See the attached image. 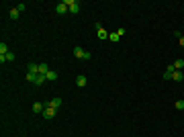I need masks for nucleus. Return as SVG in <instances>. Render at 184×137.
<instances>
[{"label":"nucleus","instance_id":"obj_17","mask_svg":"<svg viewBox=\"0 0 184 137\" xmlns=\"http://www.w3.org/2000/svg\"><path fill=\"white\" fill-rule=\"evenodd\" d=\"M174 68H176V70H182V68H184V60H176V61H174Z\"/></svg>","mask_w":184,"mask_h":137},{"label":"nucleus","instance_id":"obj_21","mask_svg":"<svg viewBox=\"0 0 184 137\" xmlns=\"http://www.w3.org/2000/svg\"><path fill=\"white\" fill-rule=\"evenodd\" d=\"M17 8H18V12H23V10L27 8V4H23V2H21V4H17Z\"/></svg>","mask_w":184,"mask_h":137},{"label":"nucleus","instance_id":"obj_2","mask_svg":"<svg viewBox=\"0 0 184 137\" xmlns=\"http://www.w3.org/2000/svg\"><path fill=\"white\" fill-rule=\"evenodd\" d=\"M66 4H67V8H70L72 15H78V12H80V2H78V0H66Z\"/></svg>","mask_w":184,"mask_h":137},{"label":"nucleus","instance_id":"obj_9","mask_svg":"<svg viewBox=\"0 0 184 137\" xmlns=\"http://www.w3.org/2000/svg\"><path fill=\"white\" fill-rule=\"evenodd\" d=\"M47 72H49V66H47V64H39V74H41V76H47Z\"/></svg>","mask_w":184,"mask_h":137},{"label":"nucleus","instance_id":"obj_13","mask_svg":"<svg viewBox=\"0 0 184 137\" xmlns=\"http://www.w3.org/2000/svg\"><path fill=\"white\" fill-rule=\"evenodd\" d=\"M18 15H21V12H18V8H17V6H15V8H12V10L8 12V17L12 18V21H17V18H18Z\"/></svg>","mask_w":184,"mask_h":137},{"label":"nucleus","instance_id":"obj_4","mask_svg":"<svg viewBox=\"0 0 184 137\" xmlns=\"http://www.w3.org/2000/svg\"><path fill=\"white\" fill-rule=\"evenodd\" d=\"M67 4H66V0H64V2H58V6H55V12H58V15H66L67 12Z\"/></svg>","mask_w":184,"mask_h":137},{"label":"nucleus","instance_id":"obj_18","mask_svg":"<svg viewBox=\"0 0 184 137\" xmlns=\"http://www.w3.org/2000/svg\"><path fill=\"white\" fill-rule=\"evenodd\" d=\"M174 106L178 109V111H184V100H176V103H174Z\"/></svg>","mask_w":184,"mask_h":137},{"label":"nucleus","instance_id":"obj_8","mask_svg":"<svg viewBox=\"0 0 184 137\" xmlns=\"http://www.w3.org/2000/svg\"><path fill=\"white\" fill-rule=\"evenodd\" d=\"M172 80H174V82H182V80H184V74H182V72H178V70H176L174 74H172Z\"/></svg>","mask_w":184,"mask_h":137},{"label":"nucleus","instance_id":"obj_1","mask_svg":"<svg viewBox=\"0 0 184 137\" xmlns=\"http://www.w3.org/2000/svg\"><path fill=\"white\" fill-rule=\"evenodd\" d=\"M74 55L78 57V60H90V57H92L90 53H88V51H84L80 45H76V47H74Z\"/></svg>","mask_w":184,"mask_h":137},{"label":"nucleus","instance_id":"obj_15","mask_svg":"<svg viewBox=\"0 0 184 137\" xmlns=\"http://www.w3.org/2000/svg\"><path fill=\"white\" fill-rule=\"evenodd\" d=\"M8 53V45L6 43H0V55H6Z\"/></svg>","mask_w":184,"mask_h":137},{"label":"nucleus","instance_id":"obj_16","mask_svg":"<svg viewBox=\"0 0 184 137\" xmlns=\"http://www.w3.org/2000/svg\"><path fill=\"white\" fill-rule=\"evenodd\" d=\"M45 80H47V78L39 74V76H37V82H35V86H43V82H45Z\"/></svg>","mask_w":184,"mask_h":137},{"label":"nucleus","instance_id":"obj_10","mask_svg":"<svg viewBox=\"0 0 184 137\" xmlns=\"http://www.w3.org/2000/svg\"><path fill=\"white\" fill-rule=\"evenodd\" d=\"M96 35H98V39H109V33H107V31H104V29H96Z\"/></svg>","mask_w":184,"mask_h":137},{"label":"nucleus","instance_id":"obj_22","mask_svg":"<svg viewBox=\"0 0 184 137\" xmlns=\"http://www.w3.org/2000/svg\"><path fill=\"white\" fill-rule=\"evenodd\" d=\"M180 45H182V47H184V35H182V37H180Z\"/></svg>","mask_w":184,"mask_h":137},{"label":"nucleus","instance_id":"obj_3","mask_svg":"<svg viewBox=\"0 0 184 137\" xmlns=\"http://www.w3.org/2000/svg\"><path fill=\"white\" fill-rule=\"evenodd\" d=\"M45 119H55V115H58V109H51V106H45V111L41 113Z\"/></svg>","mask_w":184,"mask_h":137},{"label":"nucleus","instance_id":"obj_11","mask_svg":"<svg viewBox=\"0 0 184 137\" xmlns=\"http://www.w3.org/2000/svg\"><path fill=\"white\" fill-rule=\"evenodd\" d=\"M37 76H39V74H31V72H27V82H33V84H35V82H37Z\"/></svg>","mask_w":184,"mask_h":137},{"label":"nucleus","instance_id":"obj_7","mask_svg":"<svg viewBox=\"0 0 184 137\" xmlns=\"http://www.w3.org/2000/svg\"><path fill=\"white\" fill-rule=\"evenodd\" d=\"M27 70H29L31 74H39V64H35V61H31V64L27 66Z\"/></svg>","mask_w":184,"mask_h":137},{"label":"nucleus","instance_id":"obj_19","mask_svg":"<svg viewBox=\"0 0 184 137\" xmlns=\"http://www.w3.org/2000/svg\"><path fill=\"white\" fill-rule=\"evenodd\" d=\"M109 41L117 43V41H119V35H117V33H109Z\"/></svg>","mask_w":184,"mask_h":137},{"label":"nucleus","instance_id":"obj_12","mask_svg":"<svg viewBox=\"0 0 184 137\" xmlns=\"http://www.w3.org/2000/svg\"><path fill=\"white\" fill-rule=\"evenodd\" d=\"M76 84L80 86V88H82V86H86V76H82V74H80V76L76 78Z\"/></svg>","mask_w":184,"mask_h":137},{"label":"nucleus","instance_id":"obj_20","mask_svg":"<svg viewBox=\"0 0 184 137\" xmlns=\"http://www.w3.org/2000/svg\"><path fill=\"white\" fill-rule=\"evenodd\" d=\"M15 57H17V55H15V53H12V51H8V53H6V61H12V60H15Z\"/></svg>","mask_w":184,"mask_h":137},{"label":"nucleus","instance_id":"obj_6","mask_svg":"<svg viewBox=\"0 0 184 137\" xmlns=\"http://www.w3.org/2000/svg\"><path fill=\"white\" fill-rule=\"evenodd\" d=\"M45 106H47V104H43V103H35L31 109H33V113L37 115V113H43V111H45Z\"/></svg>","mask_w":184,"mask_h":137},{"label":"nucleus","instance_id":"obj_14","mask_svg":"<svg viewBox=\"0 0 184 137\" xmlns=\"http://www.w3.org/2000/svg\"><path fill=\"white\" fill-rule=\"evenodd\" d=\"M45 78H47V80H51V82H55V80H58V72H51V70H49Z\"/></svg>","mask_w":184,"mask_h":137},{"label":"nucleus","instance_id":"obj_5","mask_svg":"<svg viewBox=\"0 0 184 137\" xmlns=\"http://www.w3.org/2000/svg\"><path fill=\"white\" fill-rule=\"evenodd\" d=\"M47 106H51V109H59V106H61V98H59V96L51 98L49 103H47Z\"/></svg>","mask_w":184,"mask_h":137}]
</instances>
